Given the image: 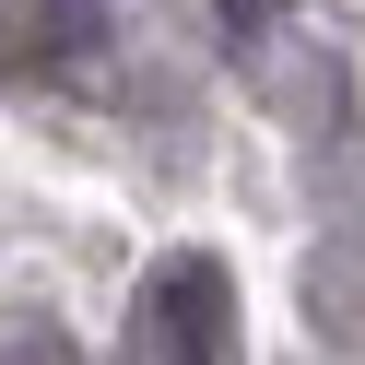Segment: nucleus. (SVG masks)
Wrapping results in <instances>:
<instances>
[{
	"label": "nucleus",
	"mask_w": 365,
	"mask_h": 365,
	"mask_svg": "<svg viewBox=\"0 0 365 365\" xmlns=\"http://www.w3.org/2000/svg\"><path fill=\"white\" fill-rule=\"evenodd\" d=\"M142 365H236V283L224 259L177 247L142 283Z\"/></svg>",
	"instance_id": "nucleus-1"
},
{
	"label": "nucleus",
	"mask_w": 365,
	"mask_h": 365,
	"mask_svg": "<svg viewBox=\"0 0 365 365\" xmlns=\"http://www.w3.org/2000/svg\"><path fill=\"white\" fill-rule=\"evenodd\" d=\"M95 0H12V12H0V71L12 83H48L59 59H83L95 48Z\"/></svg>",
	"instance_id": "nucleus-2"
},
{
	"label": "nucleus",
	"mask_w": 365,
	"mask_h": 365,
	"mask_svg": "<svg viewBox=\"0 0 365 365\" xmlns=\"http://www.w3.org/2000/svg\"><path fill=\"white\" fill-rule=\"evenodd\" d=\"M0 365H59V354H48L36 330H12V341H0Z\"/></svg>",
	"instance_id": "nucleus-3"
},
{
	"label": "nucleus",
	"mask_w": 365,
	"mask_h": 365,
	"mask_svg": "<svg viewBox=\"0 0 365 365\" xmlns=\"http://www.w3.org/2000/svg\"><path fill=\"white\" fill-rule=\"evenodd\" d=\"M224 12H236V24H271V12H283V0H224Z\"/></svg>",
	"instance_id": "nucleus-4"
}]
</instances>
